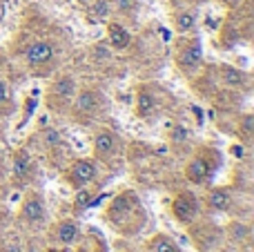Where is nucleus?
<instances>
[{
    "instance_id": "9b49d317",
    "label": "nucleus",
    "mask_w": 254,
    "mask_h": 252,
    "mask_svg": "<svg viewBox=\"0 0 254 252\" xmlns=\"http://www.w3.org/2000/svg\"><path fill=\"white\" fill-rule=\"evenodd\" d=\"M207 203H210L212 210L225 212V210L230 208V196H228V192H223V190H214V192H210V196H207Z\"/></svg>"
},
{
    "instance_id": "6e6552de",
    "label": "nucleus",
    "mask_w": 254,
    "mask_h": 252,
    "mask_svg": "<svg viewBox=\"0 0 254 252\" xmlns=\"http://www.w3.org/2000/svg\"><path fill=\"white\" fill-rule=\"evenodd\" d=\"M116 136L112 132H101L96 138H94V147H96L98 154H112L116 150Z\"/></svg>"
},
{
    "instance_id": "412c9836",
    "label": "nucleus",
    "mask_w": 254,
    "mask_h": 252,
    "mask_svg": "<svg viewBox=\"0 0 254 252\" xmlns=\"http://www.w3.org/2000/svg\"><path fill=\"white\" fill-rule=\"evenodd\" d=\"M45 143H47V145H58V143H61V134H58L56 129H47V132H45Z\"/></svg>"
},
{
    "instance_id": "5701e85b",
    "label": "nucleus",
    "mask_w": 254,
    "mask_h": 252,
    "mask_svg": "<svg viewBox=\"0 0 254 252\" xmlns=\"http://www.w3.org/2000/svg\"><path fill=\"white\" fill-rule=\"evenodd\" d=\"M185 136H188V132H185V129H181V127H179V129H176V134H174V141H183Z\"/></svg>"
},
{
    "instance_id": "a211bd4d",
    "label": "nucleus",
    "mask_w": 254,
    "mask_h": 252,
    "mask_svg": "<svg viewBox=\"0 0 254 252\" xmlns=\"http://www.w3.org/2000/svg\"><path fill=\"white\" fill-rule=\"evenodd\" d=\"M154 252H179V250H176V246L172 244L167 237H158V239L154 241Z\"/></svg>"
},
{
    "instance_id": "39448f33",
    "label": "nucleus",
    "mask_w": 254,
    "mask_h": 252,
    "mask_svg": "<svg viewBox=\"0 0 254 252\" xmlns=\"http://www.w3.org/2000/svg\"><path fill=\"white\" fill-rule=\"evenodd\" d=\"M96 107H98V96L94 92H89V89H83V92L76 96L74 110L80 112V114H92Z\"/></svg>"
},
{
    "instance_id": "0eeeda50",
    "label": "nucleus",
    "mask_w": 254,
    "mask_h": 252,
    "mask_svg": "<svg viewBox=\"0 0 254 252\" xmlns=\"http://www.w3.org/2000/svg\"><path fill=\"white\" fill-rule=\"evenodd\" d=\"M207 177H210V165L205 159H194L188 165V179L192 183H203L207 181Z\"/></svg>"
},
{
    "instance_id": "f03ea898",
    "label": "nucleus",
    "mask_w": 254,
    "mask_h": 252,
    "mask_svg": "<svg viewBox=\"0 0 254 252\" xmlns=\"http://www.w3.org/2000/svg\"><path fill=\"white\" fill-rule=\"evenodd\" d=\"M201 58H203L201 43H190L188 47H183V52L179 54V67L185 71H194L201 65Z\"/></svg>"
},
{
    "instance_id": "f3484780",
    "label": "nucleus",
    "mask_w": 254,
    "mask_h": 252,
    "mask_svg": "<svg viewBox=\"0 0 254 252\" xmlns=\"http://www.w3.org/2000/svg\"><path fill=\"white\" fill-rule=\"evenodd\" d=\"M107 13H110V2H107V0H96V2L92 4V16H96V20L105 18Z\"/></svg>"
},
{
    "instance_id": "9d476101",
    "label": "nucleus",
    "mask_w": 254,
    "mask_h": 252,
    "mask_svg": "<svg viewBox=\"0 0 254 252\" xmlns=\"http://www.w3.org/2000/svg\"><path fill=\"white\" fill-rule=\"evenodd\" d=\"M29 170H31V156H29V152H18L16 154V159H13V174L16 177H27L29 174Z\"/></svg>"
},
{
    "instance_id": "b1692460",
    "label": "nucleus",
    "mask_w": 254,
    "mask_h": 252,
    "mask_svg": "<svg viewBox=\"0 0 254 252\" xmlns=\"http://www.w3.org/2000/svg\"><path fill=\"white\" fill-rule=\"evenodd\" d=\"M192 2H203V0H192Z\"/></svg>"
},
{
    "instance_id": "423d86ee",
    "label": "nucleus",
    "mask_w": 254,
    "mask_h": 252,
    "mask_svg": "<svg viewBox=\"0 0 254 252\" xmlns=\"http://www.w3.org/2000/svg\"><path fill=\"white\" fill-rule=\"evenodd\" d=\"M107 36H110L112 47H116V49H125L129 45V31L123 25H119V22H112L107 27Z\"/></svg>"
},
{
    "instance_id": "aec40b11",
    "label": "nucleus",
    "mask_w": 254,
    "mask_h": 252,
    "mask_svg": "<svg viewBox=\"0 0 254 252\" xmlns=\"http://www.w3.org/2000/svg\"><path fill=\"white\" fill-rule=\"evenodd\" d=\"M230 235H232L234 239H243V237L248 235V228L243 226V223H232V226H230Z\"/></svg>"
},
{
    "instance_id": "1a4fd4ad",
    "label": "nucleus",
    "mask_w": 254,
    "mask_h": 252,
    "mask_svg": "<svg viewBox=\"0 0 254 252\" xmlns=\"http://www.w3.org/2000/svg\"><path fill=\"white\" fill-rule=\"evenodd\" d=\"M43 214H45V208L38 199H29L25 205H22V217H25L27 221H40Z\"/></svg>"
},
{
    "instance_id": "4468645a",
    "label": "nucleus",
    "mask_w": 254,
    "mask_h": 252,
    "mask_svg": "<svg viewBox=\"0 0 254 252\" xmlns=\"http://www.w3.org/2000/svg\"><path fill=\"white\" fill-rule=\"evenodd\" d=\"M76 226L74 223H63V226H58V239L63 241V244H71V241L76 239Z\"/></svg>"
},
{
    "instance_id": "f257e3e1",
    "label": "nucleus",
    "mask_w": 254,
    "mask_h": 252,
    "mask_svg": "<svg viewBox=\"0 0 254 252\" xmlns=\"http://www.w3.org/2000/svg\"><path fill=\"white\" fill-rule=\"evenodd\" d=\"M25 58L29 65H45L54 58V47L47 40H36L25 49Z\"/></svg>"
},
{
    "instance_id": "dca6fc26",
    "label": "nucleus",
    "mask_w": 254,
    "mask_h": 252,
    "mask_svg": "<svg viewBox=\"0 0 254 252\" xmlns=\"http://www.w3.org/2000/svg\"><path fill=\"white\" fill-rule=\"evenodd\" d=\"M194 27V13L190 11H183L176 16V29L179 31H190Z\"/></svg>"
},
{
    "instance_id": "6ab92c4d",
    "label": "nucleus",
    "mask_w": 254,
    "mask_h": 252,
    "mask_svg": "<svg viewBox=\"0 0 254 252\" xmlns=\"http://www.w3.org/2000/svg\"><path fill=\"white\" fill-rule=\"evenodd\" d=\"M138 107H140V114H147V112H152L154 110V98L149 96V94H140V98H138Z\"/></svg>"
},
{
    "instance_id": "7ed1b4c3",
    "label": "nucleus",
    "mask_w": 254,
    "mask_h": 252,
    "mask_svg": "<svg viewBox=\"0 0 254 252\" xmlns=\"http://www.w3.org/2000/svg\"><path fill=\"white\" fill-rule=\"evenodd\" d=\"M172 210H174L176 219L183 223H190L194 219V214H196V208H194V201L190 199V196H179V199L174 201V205H172Z\"/></svg>"
},
{
    "instance_id": "ddd939ff",
    "label": "nucleus",
    "mask_w": 254,
    "mask_h": 252,
    "mask_svg": "<svg viewBox=\"0 0 254 252\" xmlns=\"http://www.w3.org/2000/svg\"><path fill=\"white\" fill-rule=\"evenodd\" d=\"M223 78L230 87H239V85L246 83V74L239 71V69H234V67H223Z\"/></svg>"
},
{
    "instance_id": "4be33fe9",
    "label": "nucleus",
    "mask_w": 254,
    "mask_h": 252,
    "mask_svg": "<svg viewBox=\"0 0 254 252\" xmlns=\"http://www.w3.org/2000/svg\"><path fill=\"white\" fill-rule=\"evenodd\" d=\"M7 98H9V85L4 83L2 78H0V105H2V103L7 101Z\"/></svg>"
},
{
    "instance_id": "20e7f679",
    "label": "nucleus",
    "mask_w": 254,
    "mask_h": 252,
    "mask_svg": "<svg viewBox=\"0 0 254 252\" xmlns=\"http://www.w3.org/2000/svg\"><path fill=\"white\" fill-rule=\"evenodd\" d=\"M69 174H71V179H74L76 183H87V181H92V179L96 177V168H94L89 161H76V163L71 165Z\"/></svg>"
},
{
    "instance_id": "2eb2a0df",
    "label": "nucleus",
    "mask_w": 254,
    "mask_h": 252,
    "mask_svg": "<svg viewBox=\"0 0 254 252\" xmlns=\"http://www.w3.org/2000/svg\"><path fill=\"white\" fill-rule=\"evenodd\" d=\"M92 203H94V196H92V192L89 190L76 192V199H74V208L76 210H87Z\"/></svg>"
},
{
    "instance_id": "f8f14e48",
    "label": "nucleus",
    "mask_w": 254,
    "mask_h": 252,
    "mask_svg": "<svg viewBox=\"0 0 254 252\" xmlns=\"http://www.w3.org/2000/svg\"><path fill=\"white\" fill-rule=\"evenodd\" d=\"M54 94H58L61 98H71L76 94V83L69 78V76H65V78H58L56 85H54Z\"/></svg>"
}]
</instances>
